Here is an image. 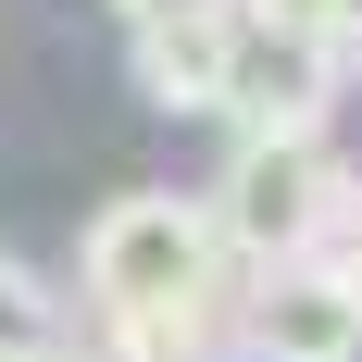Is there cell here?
<instances>
[{
    "mask_svg": "<svg viewBox=\"0 0 362 362\" xmlns=\"http://www.w3.org/2000/svg\"><path fill=\"white\" fill-rule=\"evenodd\" d=\"M225 37H238V13H163V25H125L138 100H150V112H213V100H225Z\"/></svg>",
    "mask_w": 362,
    "mask_h": 362,
    "instance_id": "cell-5",
    "label": "cell"
},
{
    "mask_svg": "<svg viewBox=\"0 0 362 362\" xmlns=\"http://www.w3.org/2000/svg\"><path fill=\"white\" fill-rule=\"evenodd\" d=\"M325 262H337V275H350V288H362V225H350V238H337V250H325Z\"/></svg>",
    "mask_w": 362,
    "mask_h": 362,
    "instance_id": "cell-11",
    "label": "cell"
},
{
    "mask_svg": "<svg viewBox=\"0 0 362 362\" xmlns=\"http://www.w3.org/2000/svg\"><path fill=\"white\" fill-rule=\"evenodd\" d=\"M63 337V300H50V275H37L25 250H0V362H25Z\"/></svg>",
    "mask_w": 362,
    "mask_h": 362,
    "instance_id": "cell-6",
    "label": "cell"
},
{
    "mask_svg": "<svg viewBox=\"0 0 362 362\" xmlns=\"http://www.w3.org/2000/svg\"><path fill=\"white\" fill-rule=\"evenodd\" d=\"M337 63H362V0H337Z\"/></svg>",
    "mask_w": 362,
    "mask_h": 362,
    "instance_id": "cell-10",
    "label": "cell"
},
{
    "mask_svg": "<svg viewBox=\"0 0 362 362\" xmlns=\"http://www.w3.org/2000/svg\"><path fill=\"white\" fill-rule=\"evenodd\" d=\"M200 213H213V238L238 262H313V250H337L362 225V175L325 138H238Z\"/></svg>",
    "mask_w": 362,
    "mask_h": 362,
    "instance_id": "cell-2",
    "label": "cell"
},
{
    "mask_svg": "<svg viewBox=\"0 0 362 362\" xmlns=\"http://www.w3.org/2000/svg\"><path fill=\"white\" fill-rule=\"evenodd\" d=\"M337 88H350V63H337V37H300V25H250L238 13V37H225V125L238 138H325L337 125Z\"/></svg>",
    "mask_w": 362,
    "mask_h": 362,
    "instance_id": "cell-4",
    "label": "cell"
},
{
    "mask_svg": "<svg viewBox=\"0 0 362 362\" xmlns=\"http://www.w3.org/2000/svg\"><path fill=\"white\" fill-rule=\"evenodd\" d=\"M25 362H112V350H100V337H75V325H63L50 350H25Z\"/></svg>",
    "mask_w": 362,
    "mask_h": 362,
    "instance_id": "cell-9",
    "label": "cell"
},
{
    "mask_svg": "<svg viewBox=\"0 0 362 362\" xmlns=\"http://www.w3.org/2000/svg\"><path fill=\"white\" fill-rule=\"evenodd\" d=\"M250 25H300V37H337V0H238Z\"/></svg>",
    "mask_w": 362,
    "mask_h": 362,
    "instance_id": "cell-7",
    "label": "cell"
},
{
    "mask_svg": "<svg viewBox=\"0 0 362 362\" xmlns=\"http://www.w3.org/2000/svg\"><path fill=\"white\" fill-rule=\"evenodd\" d=\"M75 288H88V337L112 362H225L238 250H225L213 213L175 200V187L100 200L88 213V250H75Z\"/></svg>",
    "mask_w": 362,
    "mask_h": 362,
    "instance_id": "cell-1",
    "label": "cell"
},
{
    "mask_svg": "<svg viewBox=\"0 0 362 362\" xmlns=\"http://www.w3.org/2000/svg\"><path fill=\"white\" fill-rule=\"evenodd\" d=\"M125 25H163V13H238V0H112Z\"/></svg>",
    "mask_w": 362,
    "mask_h": 362,
    "instance_id": "cell-8",
    "label": "cell"
},
{
    "mask_svg": "<svg viewBox=\"0 0 362 362\" xmlns=\"http://www.w3.org/2000/svg\"><path fill=\"white\" fill-rule=\"evenodd\" d=\"M225 362H362V288L325 250L313 262H238V288H225Z\"/></svg>",
    "mask_w": 362,
    "mask_h": 362,
    "instance_id": "cell-3",
    "label": "cell"
}]
</instances>
